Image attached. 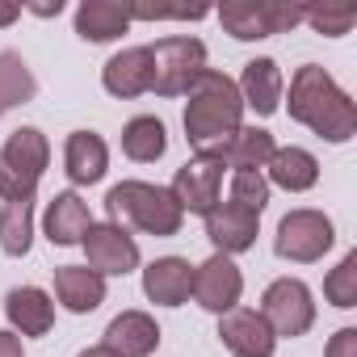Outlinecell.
Wrapping results in <instances>:
<instances>
[{"label":"cell","mask_w":357,"mask_h":357,"mask_svg":"<svg viewBox=\"0 0 357 357\" xmlns=\"http://www.w3.org/2000/svg\"><path fill=\"white\" fill-rule=\"evenodd\" d=\"M290 118L311 126L328 143H349L357 130V105L319 63H303L290 80Z\"/></svg>","instance_id":"cell-1"},{"label":"cell","mask_w":357,"mask_h":357,"mask_svg":"<svg viewBox=\"0 0 357 357\" xmlns=\"http://www.w3.org/2000/svg\"><path fill=\"white\" fill-rule=\"evenodd\" d=\"M244 118V97L236 89L231 76L223 72H202L190 89V105H185V139L198 147V155H215Z\"/></svg>","instance_id":"cell-2"},{"label":"cell","mask_w":357,"mask_h":357,"mask_svg":"<svg viewBox=\"0 0 357 357\" xmlns=\"http://www.w3.org/2000/svg\"><path fill=\"white\" fill-rule=\"evenodd\" d=\"M105 211L118 227H139L147 236H176L181 231V206L176 198L160 185H147V181H122L109 190L105 198Z\"/></svg>","instance_id":"cell-3"},{"label":"cell","mask_w":357,"mask_h":357,"mask_svg":"<svg viewBox=\"0 0 357 357\" xmlns=\"http://www.w3.org/2000/svg\"><path fill=\"white\" fill-rule=\"evenodd\" d=\"M47 160H51V147H47L43 130H34V126L13 130L9 143L0 147V198L34 206V190H38Z\"/></svg>","instance_id":"cell-4"},{"label":"cell","mask_w":357,"mask_h":357,"mask_svg":"<svg viewBox=\"0 0 357 357\" xmlns=\"http://www.w3.org/2000/svg\"><path fill=\"white\" fill-rule=\"evenodd\" d=\"M151 51V89L160 97H181L206 72V47L198 38H160Z\"/></svg>","instance_id":"cell-5"},{"label":"cell","mask_w":357,"mask_h":357,"mask_svg":"<svg viewBox=\"0 0 357 357\" xmlns=\"http://www.w3.org/2000/svg\"><path fill=\"white\" fill-rule=\"evenodd\" d=\"M219 22L231 38L252 43V38H269L282 30H294L303 22L298 5H278V0H227L219 9Z\"/></svg>","instance_id":"cell-6"},{"label":"cell","mask_w":357,"mask_h":357,"mask_svg":"<svg viewBox=\"0 0 357 357\" xmlns=\"http://www.w3.org/2000/svg\"><path fill=\"white\" fill-rule=\"evenodd\" d=\"M336 231H332V219L319 215V211H290L282 223H278V236H273V248L282 261H319L328 248H332Z\"/></svg>","instance_id":"cell-7"},{"label":"cell","mask_w":357,"mask_h":357,"mask_svg":"<svg viewBox=\"0 0 357 357\" xmlns=\"http://www.w3.org/2000/svg\"><path fill=\"white\" fill-rule=\"evenodd\" d=\"M261 319L269 324L273 336H303L311 324H315V303H311V290L298 282V278H282L265 290L261 298Z\"/></svg>","instance_id":"cell-8"},{"label":"cell","mask_w":357,"mask_h":357,"mask_svg":"<svg viewBox=\"0 0 357 357\" xmlns=\"http://www.w3.org/2000/svg\"><path fill=\"white\" fill-rule=\"evenodd\" d=\"M219 185H223V164H219L215 155H194L185 168H176L168 194L176 198L181 215H185V211L211 215V211L219 206Z\"/></svg>","instance_id":"cell-9"},{"label":"cell","mask_w":357,"mask_h":357,"mask_svg":"<svg viewBox=\"0 0 357 357\" xmlns=\"http://www.w3.org/2000/svg\"><path fill=\"white\" fill-rule=\"evenodd\" d=\"M80 244H84V252H89V269L101 273V278L130 273V269L139 265V244H135V240L126 236V227H118V223H93Z\"/></svg>","instance_id":"cell-10"},{"label":"cell","mask_w":357,"mask_h":357,"mask_svg":"<svg viewBox=\"0 0 357 357\" xmlns=\"http://www.w3.org/2000/svg\"><path fill=\"white\" fill-rule=\"evenodd\" d=\"M240 290H244V278H240L236 261L223 257V252H215L211 261H202L194 269V290L190 294L198 298V307H206L215 315H227L240 303Z\"/></svg>","instance_id":"cell-11"},{"label":"cell","mask_w":357,"mask_h":357,"mask_svg":"<svg viewBox=\"0 0 357 357\" xmlns=\"http://www.w3.org/2000/svg\"><path fill=\"white\" fill-rule=\"evenodd\" d=\"M219 336H223V344L236 357H269L273 344H278V336L269 332V324L261 319V311H248V307H231L219 319Z\"/></svg>","instance_id":"cell-12"},{"label":"cell","mask_w":357,"mask_h":357,"mask_svg":"<svg viewBox=\"0 0 357 357\" xmlns=\"http://www.w3.org/2000/svg\"><path fill=\"white\" fill-rule=\"evenodd\" d=\"M257 223H261V215H252L236 202H223L206 215V236L223 257H231V252H244L257 244Z\"/></svg>","instance_id":"cell-13"},{"label":"cell","mask_w":357,"mask_h":357,"mask_svg":"<svg viewBox=\"0 0 357 357\" xmlns=\"http://www.w3.org/2000/svg\"><path fill=\"white\" fill-rule=\"evenodd\" d=\"M143 290L160 307H181L190 298V290H194L190 261H181V257H160V261H151L143 269Z\"/></svg>","instance_id":"cell-14"},{"label":"cell","mask_w":357,"mask_h":357,"mask_svg":"<svg viewBox=\"0 0 357 357\" xmlns=\"http://www.w3.org/2000/svg\"><path fill=\"white\" fill-rule=\"evenodd\" d=\"M101 84L114 93V97H139L151 89V51L147 47H130V51H118L105 72H101Z\"/></svg>","instance_id":"cell-15"},{"label":"cell","mask_w":357,"mask_h":357,"mask_svg":"<svg viewBox=\"0 0 357 357\" xmlns=\"http://www.w3.org/2000/svg\"><path fill=\"white\" fill-rule=\"evenodd\" d=\"M160 344V328L151 315L143 311H122L109 328H105V349L118 357H147Z\"/></svg>","instance_id":"cell-16"},{"label":"cell","mask_w":357,"mask_h":357,"mask_svg":"<svg viewBox=\"0 0 357 357\" xmlns=\"http://www.w3.org/2000/svg\"><path fill=\"white\" fill-rule=\"evenodd\" d=\"M63 164H68V181L72 185H93V181H101L105 168H109V151H105L101 135L76 130V135H68Z\"/></svg>","instance_id":"cell-17"},{"label":"cell","mask_w":357,"mask_h":357,"mask_svg":"<svg viewBox=\"0 0 357 357\" xmlns=\"http://www.w3.org/2000/svg\"><path fill=\"white\" fill-rule=\"evenodd\" d=\"M55 294L68 311L84 315L105 303V278L93 273L89 265H63V269H55Z\"/></svg>","instance_id":"cell-18"},{"label":"cell","mask_w":357,"mask_h":357,"mask_svg":"<svg viewBox=\"0 0 357 357\" xmlns=\"http://www.w3.org/2000/svg\"><path fill=\"white\" fill-rule=\"evenodd\" d=\"M5 315L22 336H47L51 324H55V303L38 286H17L5 298Z\"/></svg>","instance_id":"cell-19"},{"label":"cell","mask_w":357,"mask_h":357,"mask_svg":"<svg viewBox=\"0 0 357 357\" xmlns=\"http://www.w3.org/2000/svg\"><path fill=\"white\" fill-rule=\"evenodd\" d=\"M126 26H130V5H118V0H84L76 9V34L84 43H109L126 34Z\"/></svg>","instance_id":"cell-20"},{"label":"cell","mask_w":357,"mask_h":357,"mask_svg":"<svg viewBox=\"0 0 357 357\" xmlns=\"http://www.w3.org/2000/svg\"><path fill=\"white\" fill-rule=\"evenodd\" d=\"M269 155H273V135L261 130V126H240V130L215 151V160H219V164H231L236 172H261V168L269 164Z\"/></svg>","instance_id":"cell-21"},{"label":"cell","mask_w":357,"mask_h":357,"mask_svg":"<svg viewBox=\"0 0 357 357\" xmlns=\"http://www.w3.org/2000/svg\"><path fill=\"white\" fill-rule=\"evenodd\" d=\"M89 227H93V215H89V206L72 190L51 198V206H47V240L51 244H59V248L80 244L89 236Z\"/></svg>","instance_id":"cell-22"},{"label":"cell","mask_w":357,"mask_h":357,"mask_svg":"<svg viewBox=\"0 0 357 357\" xmlns=\"http://www.w3.org/2000/svg\"><path fill=\"white\" fill-rule=\"evenodd\" d=\"M265 168H269V181L282 185V190H290V194H303V190H311L319 181V164L303 147H273V155H269Z\"/></svg>","instance_id":"cell-23"},{"label":"cell","mask_w":357,"mask_h":357,"mask_svg":"<svg viewBox=\"0 0 357 357\" xmlns=\"http://www.w3.org/2000/svg\"><path fill=\"white\" fill-rule=\"evenodd\" d=\"M236 89H240L244 105H252L257 114L269 118L282 101V72H278L273 59H252V63H244V80Z\"/></svg>","instance_id":"cell-24"},{"label":"cell","mask_w":357,"mask_h":357,"mask_svg":"<svg viewBox=\"0 0 357 357\" xmlns=\"http://www.w3.org/2000/svg\"><path fill=\"white\" fill-rule=\"evenodd\" d=\"M122 151L139 164H151L168 151V135H164V122L151 118V114H139L122 126Z\"/></svg>","instance_id":"cell-25"},{"label":"cell","mask_w":357,"mask_h":357,"mask_svg":"<svg viewBox=\"0 0 357 357\" xmlns=\"http://www.w3.org/2000/svg\"><path fill=\"white\" fill-rule=\"evenodd\" d=\"M34 93H38V84H34L26 59L13 51H0V114H9L13 105H26Z\"/></svg>","instance_id":"cell-26"},{"label":"cell","mask_w":357,"mask_h":357,"mask_svg":"<svg viewBox=\"0 0 357 357\" xmlns=\"http://www.w3.org/2000/svg\"><path fill=\"white\" fill-rule=\"evenodd\" d=\"M34 206L26 202H5V215H0V244H5L9 257H26L30 252V236H34Z\"/></svg>","instance_id":"cell-27"},{"label":"cell","mask_w":357,"mask_h":357,"mask_svg":"<svg viewBox=\"0 0 357 357\" xmlns=\"http://www.w3.org/2000/svg\"><path fill=\"white\" fill-rule=\"evenodd\" d=\"M324 294L332 307H357V252H349L328 278H324Z\"/></svg>","instance_id":"cell-28"},{"label":"cell","mask_w":357,"mask_h":357,"mask_svg":"<svg viewBox=\"0 0 357 357\" xmlns=\"http://www.w3.org/2000/svg\"><path fill=\"white\" fill-rule=\"evenodd\" d=\"M303 22H311V26H315L319 34H328V38H340V34L353 30L357 9H353V5H315V9H303Z\"/></svg>","instance_id":"cell-29"},{"label":"cell","mask_w":357,"mask_h":357,"mask_svg":"<svg viewBox=\"0 0 357 357\" xmlns=\"http://www.w3.org/2000/svg\"><path fill=\"white\" fill-rule=\"evenodd\" d=\"M231 202L244 206V211H252V215H261L265 202H269V181H265L261 172H236L231 176Z\"/></svg>","instance_id":"cell-30"},{"label":"cell","mask_w":357,"mask_h":357,"mask_svg":"<svg viewBox=\"0 0 357 357\" xmlns=\"http://www.w3.org/2000/svg\"><path fill=\"white\" fill-rule=\"evenodd\" d=\"M324 357H357V328H340L328 340V353Z\"/></svg>","instance_id":"cell-31"},{"label":"cell","mask_w":357,"mask_h":357,"mask_svg":"<svg viewBox=\"0 0 357 357\" xmlns=\"http://www.w3.org/2000/svg\"><path fill=\"white\" fill-rule=\"evenodd\" d=\"M0 357H22V340L13 332H0Z\"/></svg>","instance_id":"cell-32"},{"label":"cell","mask_w":357,"mask_h":357,"mask_svg":"<svg viewBox=\"0 0 357 357\" xmlns=\"http://www.w3.org/2000/svg\"><path fill=\"white\" fill-rule=\"evenodd\" d=\"M30 13H38V17H59V13H63V0H55V5H30Z\"/></svg>","instance_id":"cell-33"},{"label":"cell","mask_w":357,"mask_h":357,"mask_svg":"<svg viewBox=\"0 0 357 357\" xmlns=\"http://www.w3.org/2000/svg\"><path fill=\"white\" fill-rule=\"evenodd\" d=\"M22 17V5H0V26H13Z\"/></svg>","instance_id":"cell-34"},{"label":"cell","mask_w":357,"mask_h":357,"mask_svg":"<svg viewBox=\"0 0 357 357\" xmlns=\"http://www.w3.org/2000/svg\"><path fill=\"white\" fill-rule=\"evenodd\" d=\"M80 357H118V353H109V349H105V344H97V349H84V353H80Z\"/></svg>","instance_id":"cell-35"}]
</instances>
